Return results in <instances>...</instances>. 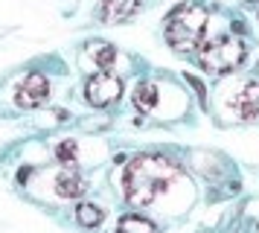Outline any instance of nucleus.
<instances>
[{
  "mask_svg": "<svg viewBox=\"0 0 259 233\" xmlns=\"http://www.w3.org/2000/svg\"><path fill=\"white\" fill-rule=\"evenodd\" d=\"M178 163L160 154H137L125 169V198L131 207H149L172 184Z\"/></svg>",
  "mask_w": 259,
  "mask_h": 233,
  "instance_id": "f257e3e1",
  "label": "nucleus"
},
{
  "mask_svg": "<svg viewBox=\"0 0 259 233\" xmlns=\"http://www.w3.org/2000/svg\"><path fill=\"white\" fill-rule=\"evenodd\" d=\"M207 32V9L198 3H181L169 18H166V41L178 53L195 50Z\"/></svg>",
  "mask_w": 259,
  "mask_h": 233,
  "instance_id": "f03ea898",
  "label": "nucleus"
},
{
  "mask_svg": "<svg viewBox=\"0 0 259 233\" xmlns=\"http://www.w3.org/2000/svg\"><path fill=\"white\" fill-rule=\"evenodd\" d=\"M247 56V47L242 38H233V35H222L215 41H207L201 47L198 61L204 70L210 73H233Z\"/></svg>",
  "mask_w": 259,
  "mask_h": 233,
  "instance_id": "7ed1b4c3",
  "label": "nucleus"
},
{
  "mask_svg": "<svg viewBox=\"0 0 259 233\" xmlns=\"http://www.w3.org/2000/svg\"><path fill=\"white\" fill-rule=\"evenodd\" d=\"M122 96V79L114 73H96L84 85V99L96 108H108Z\"/></svg>",
  "mask_w": 259,
  "mask_h": 233,
  "instance_id": "20e7f679",
  "label": "nucleus"
},
{
  "mask_svg": "<svg viewBox=\"0 0 259 233\" xmlns=\"http://www.w3.org/2000/svg\"><path fill=\"white\" fill-rule=\"evenodd\" d=\"M50 96V82L44 73H29L24 82H21V88H18V105L21 108H38V105H44Z\"/></svg>",
  "mask_w": 259,
  "mask_h": 233,
  "instance_id": "39448f33",
  "label": "nucleus"
},
{
  "mask_svg": "<svg viewBox=\"0 0 259 233\" xmlns=\"http://www.w3.org/2000/svg\"><path fill=\"white\" fill-rule=\"evenodd\" d=\"M143 6V0H102L99 6V18L108 23H122L131 15H137V9Z\"/></svg>",
  "mask_w": 259,
  "mask_h": 233,
  "instance_id": "423d86ee",
  "label": "nucleus"
},
{
  "mask_svg": "<svg viewBox=\"0 0 259 233\" xmlns=\"http://www.w3.org/2000/svg\"><path fill=\"white\" fill-rule=\"evenodd\" d=\"M236 111L242 120H259V82H250L236 99Z\"/></svg>",
  "mask_w": 259,
  "mask_h": 233,
  "instance_id": "0eeeda50",
  "label": "nucleus"
},
{
  "mask_svg": "<svg viewBox=\"0 0 259 233\" xmlns=\"http://www.w3.org/2000/svg\"><path fill=\"white\" fill-rule=\"evenodd\" d=\"M84 189H88V184L79 178V172H73L70 166L61 169L59 178H56V192H59L61 198H79Z\"/></svg>",
  "mask_w": 259,
  "mask_h": 233,
  "instance_id": "6e6552de",
  "label": "nucleus"
},
{
  "mask_svg": "<svg viewBox=\"0 0 259 233\" xmlns=\"http://www.w3.org/2000/svg\"><path fill=\"white\" fill-rule=\"evenodd\" d=\"M134 105L143 114L154 111V105H157V88H154L152 82H137V88H134Z\"/></svg>",
  "mask_w": 259,
  "mask_h": 233,
  "instance_id": "1a4fd4ad",
  "label": "nucleus"
},
{
  "mask_svg": "<svg viewBox=\"0 0 259 233\" xmlns=\"http://www.w3.org/2000/svg\"><path fill=\"white\" fill-rule=\"evenodd\" d=\"M88 56L96 61V67L108 70L114 61H117V50L108 44V41H94V44H88Z\"/></svg>",
  "mask_w": 259,
  "mask_h": 233,
  "instance_id": "9d476101",
  "label": "nucleus"
},
{
  "mask_svg": "<svg viewBox=\"0 0 259 233\" xmlns=\"http://www.w3.org/2000/svg\"><path fill=\"white\" fill-rule=\"evenodd\" d=\"M117 233H157V227L149 219H143L140 213H128V216L119 219Z\"/></svg>",
  "mask_w": 259,
  "mask_h": 233,
  "instance_id": "9b49d317",
  "label": "nucleus"
},
{
  "mask_svg": "<svg viewBox=\"0 0 259 233\" xmlns=\"http://www.w3.org/2000/svg\"><path fill=\"white\" fill-rule=\"evenodd\" d=\"M76 221H79L82 227H96V224L102 221V210L96 207V204H79V207H76Z\"/></svg>",
  "mask_w": 259,
  "mask_h": 233,
  "instance_id": "f8f14e48",
  "label": "nucleus"
},
{
  "mask_svg": "<svg viewBox=\"0 0 259 233\" xmlns=\"http://www.w3.org/2000/svg\"><path fill=\"white\" fill-rule=\"evenodd\" d=\"M53 154H56V161H59V163H64V166H73V163H76V154H79V149H76V143H73V140H61V143H56Z\"/></svg>",
  "mask_w": 259,
  "mask_h": 233,
  "instance_id": "ddd939ff",
  "label": "nucleus"
},
{
  "mask_svg": "<svg viewBox=\"0 0 259 233\" xmlns=\"http://www.w3.org/2000/svg\"><path fill=\"white\" fill-rule=\"evenodd\" d=\"M187 82L192 85V88H195V91H198V99L204 102V96H207V91H204V85H201V82L195 79V76H189V73H187Z\"/></svg>",
  "mask_w": 259,
  "mask_h": 233,
  "instance_id": "4468645a",
  "label": "nucleus"
},
{
  "mask_svg": "<svg viewBox=\"0 0 259 233\" xmlns=\"http://www.w3.org/2000/svg\"><path fill=\"white\" fill-rule=\"evenodd\" d=\"M29 175H32V166H24V169H21V172H18V181H21V184H24L26 178H29Z\"/></svg>",
  "mask_w": 259,
  "mask_h": 233,
  "instance_id": "2eb2a0df",
  "label": "nucleus"
},
{
  "mask_svg": "<svg viewBox=\"0 0 259 233\" xmlns=\"http://www.w3.org/2000/svg\"><path fill=\"white\" fill-rule=\"evenodd\" d=\"M250 3H259V0H250Z\"/></svg>",
  "mask_w": 259,
  "mask_h": 233,
  "instance_id": "dca6fc26",
  "label": "nucleus"
}]
</instances>
